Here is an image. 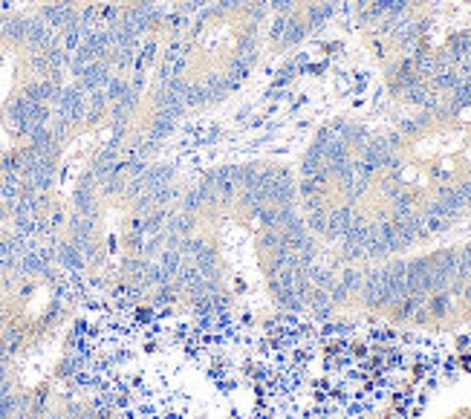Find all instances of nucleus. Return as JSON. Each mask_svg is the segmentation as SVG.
<instances>
[]
</instances>
